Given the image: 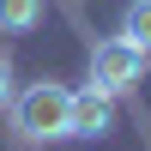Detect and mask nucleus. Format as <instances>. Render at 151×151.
Masks as SVG:
<instances>
[{
  "label": "nucleus",
  "instance_id": "f257e3e1",
  "mask_svg": "<svg viewBox=\"0 0 151 151\" xmlns=\"http://www.w3.org/2000/svg\"><path fill=\"white\" fill-rule=\"evenodd\" d=\"M67 115H73V85H60V79H36L12 97V133L24 145L67 139Z\"/></svg>",
  "mask_w": 151,
  "mask_h": 151
},
{
  "label": "nucleus",
  "instance_id": "f03ea898",
  "mask_svg": "<svg viewBox=\"0 0 151 151\" xmlns=\"http://www.w3.org/2000/svg\"><path fill=\"white\" fill-rule=\"evenodd\" d=\"M139 79H145V48H133L127 36H109V42L91 48V85H97V91H109L115 103H121Z\"/></svg>",
  "mask_w": 151,
  "mask_h": 151
},
{
  "label": "nucleus",
  "instance_id": "7ed1b4c3",
  "mask_svg": "<svg viewBox=\"0 0 151 151\" xmlns=\"http://www.w3.org/2000/svg\"><path fill=\"white\" fill-rule=\"evenodd\" d=\"M109 127H115V97L97 91L91 79L73 91V115H67V139H109Z\"/></svg>",
  "mask_w": 151,
  "mask_h": 151
},
{
  "label": "nucleus",
  "instance_id": "20e7f679",
  "mask_svg": "<svg viewBox=\"0 0 151 151\" xmlns=\"http://www.w3.org/2000/svg\"><path fill=\"white\" fill-rule=\"evenodd\" d=\"M48 18V0H0V36H30Z\"/></svg>",
  "mask_w": 151,
  "mask_h": 151
},
{
  "label": "nucleus",
  "instance_id": "39448f33",
  "mask_svg": "<svg viewBox=\"0 0 151 151\" xmlns=\"http://www.w3.org/2000/svg\"><path fill=\"white\" fill-rule=\"evenodd\" d=\"M115 36H127L133 48L151 55V0H127V6H121V30Z\"/></svg>",
  "mask_w": 151,
  "mask_h": 151
},
{
  "label": "nucleus",
  "instance_id": "423d86ee",
  "mask_svg": "<svg viewBox=\"0 0 151 151\" xmlns=\"http://www.w3.org/2000/svg\"><path fill=\"white\" fill-rule=\"evenodd\" d=\"M12 97H18V85H12V55L0 48V109H12Z\"/></svg>",
  "mask_w": 151,
  "mask_h": 151
}]
</instances>
